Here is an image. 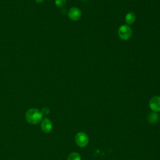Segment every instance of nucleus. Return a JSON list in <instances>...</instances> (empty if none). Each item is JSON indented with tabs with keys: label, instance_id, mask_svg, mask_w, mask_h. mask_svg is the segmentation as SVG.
<instances>
[{
	"label": "nucleus",
	"instance_id": "3",
	"mask_svg": "<svg viewBox=\"0 0 160 160\" xmlns=\"http://www.w3.org/2000/svg\"><path fill=\"white\" fill-rule=\"evenodd\" d=\"M75 142L79 147L84 148L89 142L88 136L84 132H79L76 134Z\"/></svg>",
	"mask_w": 160,
	"mask_h": 160
},
{
	"label": "nucleus",
	"instance_id": "9",
	"mask_svg": "<svg viewBox=\"0 0 160 160\" xmlns=\"http://www.w3.org/2000/svg\"><path fill=\"white\" fill-rule=\"evenodd\" d=\"M67 160H81V156L78 152H73L68 155Z\"/></svg>",
	"mask_w": 160,
	"mask_h": 160
},
{
	"label": "nucleus",
	"instance_id": "12",
	"mask_svg": "<svg viewBox=\"0 0 160 160\" xmlns=\"http://www.w3.org/2000/svg\"><path fill=\"white\" fill-rule=\"evenodd\" d=\"M35 1H36V2H38V3H41L42 2H43L44 0H35Z\"/></svg>",
	"mask_w": 160,
	"mask_h": 160
},
{
	"label": "nucleus",
	"instance_id": "4",
	"mask_svg": "<svg viewBox=\"0 0 160 160\" xmlns=\"http://www.w3.org/2000/svg\"><path fill=\"white\" fill-rule=\"evenodd\" d=\"M149 108L153 111L158 112L160 111V96H154L149 101Z\"/></svg>",
	"mask_w": 160,
	"mask_h": 160
},
{
	"label": "nucleus",
	"instance_id": "11",
	"mask_svg": "<svg viewBox=\"0 0 160 160\" xmlns=\"http://www.w3.org/2000/svg\"><path fill=\"white\" fill-rule=\"evenodd\" d=\"M49 111H50L49 109V108H48L47 107H44V108H43L42 109V110H41V112H42V115H43V114H45V115L48 114L49 112Z\"/></svg>",
	"mask_w": 160,
	"mask_h": 160
},
{
	"label": "nucleus",
	"instance_id": "8",
	"mask_svg": "<svg viewBox=\"0 0 160 160\" xmlns=\"http://www.w3.org/2000/svg\"><path fill=\"white\" fill-rule=\"evenodd\" d=\"M136 20V15L132 12H129L125 16V21L128 25L132 24Z\"/></svg>",
	"mask_w": 160,
	"mask_h": 160
},
{
	"label": "nucleus",
	"instance_id": "1",
	"mask_svg": "<svg viewBox=\"0 0 160 160\" xmlns=\"http://www.w3.org/2000/svg\"><path fill=\"white\" fill-rule=\"evenodd\" d=\"M42 114L41 111L36 108H31L26 112V119L31 124H36L40 122L42 119Z\"/></svg>",
	"mask_w": 160,
	"mask_h": 160
},
{
	"label": "nucleus",
	"instance_id": "2",
	"mask_svg": "<svg viewBox=\"0 0 160 160\" xmlns=\"http://www.w3.org/2000/svg\"><path fill=\"white\" fill-rule=\"evenodd\" d=\"M118 34L121 39L127 41L132 36V29L128 24L121 25L118 29Z\"/></svg>",
	"mask_w": 160,
	"mask_h": 160
},
{
	"label": "nucleus",
	"instance_id": "6",
	"mask_svg": "<svg viewBox=\"0 0 160 160\" xmlns=\"http://www.w3.org/2000/svg\"><path fill=\"white\" fill-rule=\"evenodd\" d=\"M41 129L44 132H49L52 129V124L51 121L48 118H44L41 121Z\"/></svg>",
	"mask_w": 160,
	"mask_h": 160
},
{
	"label": "nucleus",
	"instance_id": "5",
	"mask_svg": "<svg viewBox=\"0 0 160 160\" xmlns=\"http://www.w3.org/2000/svg\"><path fill=\"white\" fill-rule=\"evenodd\" d=\"M68 16L69 18L72 21H78L81 18L82 12L78 8L72 7L68 11Z\"/></svg>",
	"mask_w": 160,
	"mask_h": 160
},
{
	"label": "nucleus",
	"instance_id": "7",
	"mask_svg": "<svg viewBox=\"0 0 160 160\" xmlns=\"http://www.w3.org/2000/svg\"><path fill=\"white\" fill-rule=\"evenodd\" d=\"M159 116L158 113L156 112H153V111L152 112L149 113L148 118V122L151 124L156 123L159 121Z\"/></svg>",
	"mask_w": 160,
	"mask_h": 160
},
{
	"label": "nucleus",
	"instance_id": "10",
	"mask_svg": "<svg viewBox=\"0 0 160 160\" xmlns=\"http://www.w3.org/2000/svg\"><path fill=\"white\" fill-rule=\"evenodd\" d=\"M66 0H55V4L59 8H61L66 4Z\"/></svg>",
	"mask_w": 160,
	"mask_h": 160
}]
</instances>
